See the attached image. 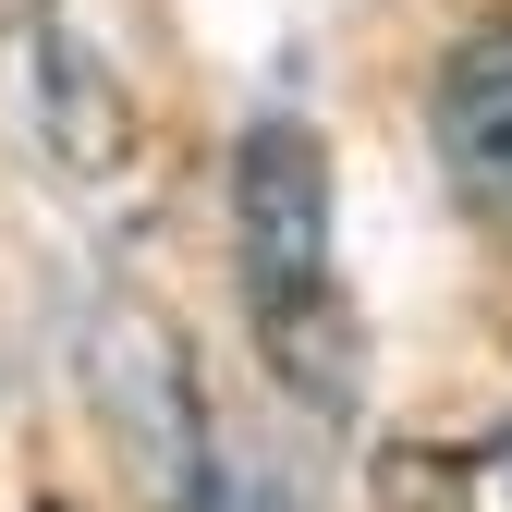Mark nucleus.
<instances>
[{"label": "nucleus", "mask_w": 512, "mask_h": 512, "mask_svg": "<svg viewBox=\"0 0 512 512\" xmlns=\"http://www.w3.org/2000/svg\"><path fill=\"white\" fill-rule=\"evenodd\" d=\"M391 512H512V427H452V439H391L378 452Z\"/></svg>", "instance_id": "nucleus-3"}, {"label": "nucleus", "mask_w": 512, "mask_h": 512, "mask_svg": "<svg viewBox=\"0 0 512 512\" xmlns=\"http://www.w3.org/2000/svg\"><path fill=\"white\" fill-rule=\"evenodd\" d=\"M232 269H244V317H256V354L281 366V391L305 415H354L366 330H354L342 232H330V135L293 110L244 122L232 147Z\"/></svg>", "instance_id": "nucleus-1"}, {"label": "nucleus", "mask_w": 512, "mask_h": 512, "mask_svg": "<svg viewBox=\"0 0 512 512\" xmlns=\"http://www.w3.org/2000/svg\"><path fill=\"white\" fill-rule=\"evenodd\" d=\"M439 171L476 232L512 244V25H476L452 61H439Z\"/></svg>", "instance_id": "nucleus-2"}]
</instances>
